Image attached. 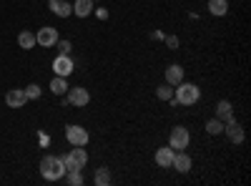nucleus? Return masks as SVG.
Returning <instances> with one entry per match:
<instances>
[{"label":"nucleus","mask_w":251,"mask_h":186,"mask_svg":"<svg viewBox=\"0 0 251 186\" xmlns=\"http://www.w3.org/2000/svg\"><path fill=\"white\" fill-rule=\"evenodd\" d=\"M199 98H201V88L196 83L181 80L178 86H174V98L169 103H174V106H196Z\"/></svg>","instance_id":"1"},{"label":"nucleus","mask_w":251,"mask_h":186,"mask_svg":"<svg viewBox=\"0 0 251 186\" xmlns=\"http://www.w3.org/2000/svg\"><path fill=\"white\" fill-rule=\"evenodd\" d=\"M40 174L48 181H60L66 176V166H63V159L60 156H43L40 159Z\"/></svg>","instance_id":"2"},{"label":"nucleus","mask_w":251,"mask_h":186,"mask_svg":"<svg viewBox=\"0 0 251 186\" xmlns=\"http://www.w3.org/2000/svg\"><path fill=\"white\" fill-rule=\"evenodd\" d=\"M60 159H63L66 171H80L88 163V151H86V146H73L66 156H60Z\"/></svg>","instance_id":"3"},{"label":"nucleus","mask_w":251,"mask_h":186,"mask_svg":"<svg viewBox=\"0 0 251 186\" xmlns=\"http://www.w3.org/2000/svg\"><path fill=\"white\" fill-rule=\"evenodd\" d=\"M188 143H191V133H188L186 126L171 129V133H169V146H171L174 151H186Z\"/></svg>","instance_id":"4"},{"label":"nucleus","mask_w":251,"mask_h":186,"mask_svg":"<svg viewBox=\"0 0 251 186\" xmlns=\"http://www.w3.org/2000/svg\"><path fill=\"white\" fill-rule=\"evenodd\" d=\"M66 138H68L71 146H88L91 133L83 126H78V123H68V126H66Z\"/></svg>","instance_id":"5"},{"label":"nucleus","mask_w":251,"mask_h":186,"mask_svg":"<svg viewBox=\"0 0 251 186\" xmlns=\"http://www.w3.org/2000/svg\"><path fill=\"white\" fill-rule=\"evenodd\" d=\"M66 101L71 103V106H75V108H83V106L91 103V93H88V88H83V86H68Z\"/></svg>","instance_id":"6"},{"label":"nucleus","mask_w":251,"mask_h":186,"mask_svg":"<svg viewBox=\"0 0 251 186\" xmlns=\"http://www.w3.org/2000/svg\"><path fill=\"white\" fill-rule=\"evenodd\" d=\"M35 43H38L40 48H53V46L58 43V28L43 26V28L35 33Z\"/></svg>","instance_id":"7"},{"label":"nucleus","mask_w":251,"mask_h":186,"mask_svg":"<svg viewBox=\"0 0 251 186\" xmlns=\"http://www.w3.org/2000/svg\"><path fill=\"white\" fill-rule=\"evenodd\" d=\"M224 133H226V138L231 141V143H244V138H246V133H244V126L236 121V118H228L226 123H224Z\"/></svg>","instance_id":"8"},{"label":"nucleus","mask_w":251,"mask_h":186,"mask_svg":"<svg viewBox=\"0 0 251 186\" xmlns=\"http://www.w3.org/2000/svg\"><path fill=\"white\" fill-rule=\"evenodd\" d=\"M75 71V63H73V58L71 55H55V60H53V73L55 76H63V78H68L71 73Z\"/></svg>","instance_id":"9"},{"label":"nucleus","mask_w":251,"mask_h":186,"mask_svg":"<svg viewBox=\"0 0 251 186\" xmlns=\"http://www.w3.org/2000/svg\"><path fill=\"white\" fill-rule=\"evenodd\" d=\"M5 103L10 108H23L28 103V96H25V88H10L5 93Z\"/></svg>","instance_id":"10"},{"label":"nucleus","mask_w":251,"mask_h":186,"mask_svg":"<svg viewBox=\"0 0 251 186\" xmlns=\"http://www.w3.org/2000/svg\"><path fill=\"white\" fill-rule=\"evenodd\" d=\"M191 166H194V161H191V156H188L186 151H176V154H174L171 169H176L178 174H188V171H191Z\"/></svg>","instance_id":"11"},{"label":"nucleus","mask_w":251,"mask_h":186,"mask_svg":"<svg viewBox=\"0 0 251 186\" xmlns=\"http://www.w3.org/2000/svg\"><path fill=\"white\" fill-rule=\"evenodd\" d=\"M174 149L171 146H161V149H156V163L161 169H171V163H174Z\"/></svg>","instance_id":"12"},{"label":"nucleus","mask_w":251,"mask_h":186,"mask_svg":"<svg viewBox=\"0 0 251 186\" xmlns=\"http://www.w3.org/2000/svg\"><path fill=\"white\" fill-rule=\"evenodd\" d=\"M50 10L58 18H71L73 15V3H68V0H50Z\"/></svg>","instance_id":"13"},{"label":"nucleus","mask_w":251,"mask_h":186,"mask_svg":"<svg viewBox=\"0 0 251 186\" xmlns=\"http://www.w3.org/2000/svg\"><path fill=\"white\" fill-rule=\"evenodd\" d=\"M93 8H96L93 0H75L73 3V15L75 18H88L93 13Z\"/></svg>","instance_id":"14"},{"label":"nucleus","mask_w":251,"mask_h":186,"mask_svg":"<svg viewBox=\"0 0 251 186\" xmlns=\"http://www.w3.org/2000/svg\"><path fill=\"white\" fill-rule=\"evenodd\" d=\"M216 118L224 121V123H226L228 118H234V106H231V101H226V98H224V101L216 103Z\"/></svg>","instance_id":"15"},{"label":"nucleus","mask_w":251,"mask_h":186,"mask_svg":"<svg viewBox=\"0 0 251 186\" xmlns=\"http://www.w3.org/2000/svg\"><path fill=\"white\" fill-rule=\"evenodd\" d=\"M183 80V68L178 63H171L169 68H166V83H171V86H178Z\"/></svg>","instance_id":"16"},{"label":"nucleus","mask_w":251,"mask_h":186,"mask_svg":"<svg viewBox=\"0 0 251 186\" xmlns=\"http://www.w3.org/2000/svg\"><path fill=\"white\" fill-rule=\"evenodd\" d=\"M50 93L53 96H66V91H68V80L63 78V76H53V80H50Z\"/></svg>","instance_id":"17"},{"label":"nucleus","mask_w":251,"mask_h":186,"mask_svg":"<svg viewBox=\"0 0 251 186\" xmlns=\"http://www.w3.org/2000/svg\"><path fill=\"white\" fill-rule=\"evenodd\" d=\"M113 179H111V169L108 166H100V169H96V176H93V184L96 186H108Z\"/></svg>","instance_id":"18"},{"label":"nucleus","mask_w":251,"mask_h":186,"mask_svg":"<svg viewBox=\"0 0 251 186\" xmlns=\"http://www.w3.org/2000/svg\"><path fill=\"white\" fill-rule=\"evenodd\" d=\"M208 13L221 18V15L228 13V3H226V0H208Z\"/></svg>","instance_id":"19"},{"label":"nucleus","mask_w":251,"mask_h":186,"mask_svg":"<svg viewBox=\"0 0 251 186\" xmlns=\"http://www.w3.org/2000/svg\"><path fill=\"white\" fill-rule=\"evenodd\" d=\"M18 46L20 48H25V51H30V48H35L38 43H35V33H30V30H23L18 35Z\"/></svg>","instance_id":"20"},{"label":"nucleus","mask_w":251,"mask_h":186,"mask_svg":"<svg viewBox=\"0 0 251 186\" xmlns=\"http://www.w3.org/2000/svg\"><path fill=\"white\" fill-rule=\"evenodd\" d=\"M206 133H208V136H219V133H224V121H219V118H208V121H206Z\"/></svg>","instance_id":"21"},{"label":"nucleus","mask_w":251,"mask_h":186,"mask_svg":"<svg viewBox=\"0 0 251 186\" xmlns=\"http://www.w3.org/2000/svg\"><path fill=\"white\" fill-rule=\"evenodd\" d=\"M156 98H158V101H171V98H174V86H171V83L158 86V88H156Z\"/></svg>","instance_id":"22"},{"label":"nucleus","mask_w":251,"mask_h":186,"mask_svg":"<svg viewBox=\"0 0 251 186\" xmlns=\"http://www.w3.org/2000/svg\"><path fill=\"white\" fill-rule=\"evenodd\" d=\"M55 48H58V53H60V55H71V51H73V43H71V40H60V38H58Z\"/></svg>","instance_id":"23"},{"label":"nucleus","mask_w":251,"mask_h":186,"mask_svg":"<svg viewBox=\"0 0 251 186\" xmlns=\"http://www.w3.org/2000/svg\"><path fill=\"white\" fill-rule=\"evenodd\" d=\"M66 181H68L71 186H83V176H80V171H66Z\"/></svg>","instance_id":"24"},{"label":"nucleus","mask_w":251,"mask_h":186,"mask_svg":"<svg viewBox=\"0 0 251 186\" xmlns=\"http://www.w3.org/2000/svg\"><path fill=\"white\" fill-rule=\"evenodd\" d=\"M25 96H28V101H38V98H40V86H38V83L25 86Z\"/></svg>","instance_id":"25"},{"label":"nucleus","mask_w":251,"mask_h":186,"mask_svg":"<svg viewBox=\"0 0 251 186\" xmlns=\"http://www.w3.org/2000/svg\"><path fill=\"white\" fill-rule=\"evenodd\" d=\"M163 40H166V46H169L171 51L178 48V38H176V35H163Z\"/></svg>","instance_id":"26"},{"label":"nucleus","mask_w":251,"mask_h":186,"mask_svg":"<svg viewBox=\"0 0 251 186\" xmlns=\"http://www.w3.org/2000/svg\"><path fill=\"white\" fill-rule=\"evenodd\" d=\"M93 10H96L98 20H108V10H106V8H93Z\"/></svg>","instance_id":"27"},{"label":"nucleus","mask_w":251,"mask_h":186,"mask_svg":"<svg viewBox=\"0 0 251 186\" xmlns=\"http://www.w3.org/2000/svg\"><path fill=\"white\" fill-rule=\"evenodd\" d=\"M48 3H50V0H48Z\"/></svg>","instance_id":"28"}]
</instances>
